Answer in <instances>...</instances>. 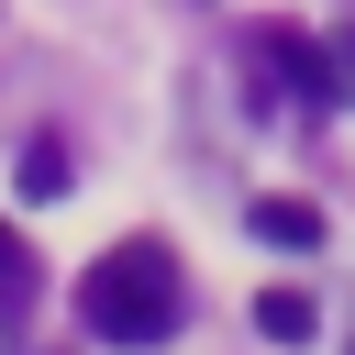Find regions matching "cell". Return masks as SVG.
<instances>
[{
	"label": "cell",
	"mask_w": 355,
	"mask_h": 355,
	"mask_svg": "<svg viewBox=\"0 0 355 355\" xmlns=\"http://www.w3.org/2000/svg\"><path fill=\"white\" fill-rule=\"evenodd\" d=\"M178 266H166V244H111L89 277H78V322L100 333V344H166L178 333Z\"/></svg>",
	"instance_id": "1"
},
{
	"label": "cell",
	"mask_w": 355,
	"mask_h": 355,
	"mask_svg": "<svg viewBox=\"0 0 355 355\" xmlns=\"http://www.w3.org/2000/svg\"><path fill=\"white\" fill-rule=\"evenodd\" d=\"M255 67L277 78V100H288V111H322V100H344V78H333V44H311L300 22H266V33H255Z\"/></svg>",
	"instance_id": "2"
},
{
	"label": "cell",
	"mask_w": 355,
	"mask_h": 355,
	"mask_svg": "<svg viewBox=\"0 0 355 355\" xmlns=\"http://www.w3.org/2000/svg\"><path fill=\"white\" fill-rule=\"evenodd\" d=\"M255 244L311 255V244H322V211H311V200H255Z\"/></svg>",
	"instance_id": "3"
},
{
	"label": "cell",
	"mask_w": 355,
	"mask_h": 355,
	"mask_svg": "<svg viewBox=\"0 0 355 355\" xmlns=\"http://www.w3.org/2000/svg\"><path fill=\"white\" fill-rule=\"evenodd\" d=\"M255 333H266V344H311V333H322V300H311V288H266V300H255Z\"/></svg>",
	"instance_id": "4"
},
{
	"label": "cell",
	"mask_w": 355,
	"mask_h": 355,
	"mask_svg": "<svg viewBox=\"0 0 355 355\" xmlns=\"http://www.w3.org/2000/svg\"><path fill=\"white\" fill-rule=\"evenodd\" d=\"M22 200H67V144H55V133L22 144Z\"/></svg>",
	"instance_id": "5"
},
{
	"label": "cell",
	"mask_w": 355,
	"mask_h": 355,
	"mask_svg": "<svg viewBox=\"0 0 355 355\" xmlns=\"http://www.w3.org/2000/svg\"><path fill=\"white\" fill-rule=\"evenodd\" d=\"M11 311H33V244L22 233H0V322Z\"/></svg>",
	"instance_id": "6"
}]
</instances>
